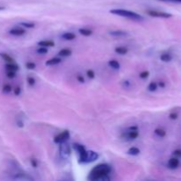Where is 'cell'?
<instances>
[{"mask_svg": "<svg viewBox=\"0 0 181 181\" xmlns=\"http://www.w3.org/2000/svg\"><path fill=\"white\" fill-rule=\"evenodd\" d=\"M111 172V167L108 164H99L95 165L89 173L88 180L90 181L109 180L108 176Z\"/></svg>", "mask_w": 181, "mask_h": 181, "instance_id": "6da1fadb", "label": "cell"}, {"mask_svg": "<svg viewBox=\"0 0 181 181\" xmlns=\"http://www.w3.org/2000/svg\"><path fill=\"white\" fill-rule=\"evenodd\" d=\"M110 12L112 14L118 15L121 17H126V18H128L134 20H142L144 19L140 14L137 13L135 12H133V11L126 10V9H112L110 11Z\"/></svg>", "mask_w": 181, "mask_h": 181, "instance_id": "7a4b0ae2", "label": "cell"}, {"mask_svg": "<svg viewBox=\"0 0 181 181\" xmlns=\"http://www.w3.org/2000/svg\"><path fill=\"white\" fill-rule=\"evenodd\" d=\"M73 147L79 153V163L80 164H85L87 154H88V150L85 148V147L83 145L79 144V143H73Z\"/></svg>", "mask_w": 181, "mask_h": 181, "instance_id": "3957f363", "label": "cell"}, {"mask_svg": "<svg viewBox=\"0 0 181 181\" xmlns=\"http://www.w3.org/2000/svg\"><path fill=\"white\" fill-rule=\"evenodd\" d=\"M71 147L66 141L59 143V154L63 159H67L71 156Z\"/></svg>", "mask_w": 181, "mask_h": 181, "instance_id": "277c9868", "label": "cell"}, {"mask_svg": "<svg viewBox=\"0 0 181 181\" xmlns=\"http://www.w3.org/2000/svg\"><path fill=\"white\" fill-rule=\"evenodd\" d=\"M147 14L150 17L154 18H162V19H170L172 17V14L165 12H161V11H156V10H148L147 11Z\"/></svg>", "mask_w": 181, "mask_h": 181, "instance_id": "5b68a950", "label": "cell"}, {"mask_svg": "<svg viewBox=\"0 0 181 181\" xmlns=\"http://www.w3.org/2000/svg\"><path fill=\"white\" fill-rule=\"evenodd\" d=\"M69 138H70V132L68 130H65L62 133L58 134L57 136H55L53 141L56 144H59V143H62L64 141H67V140Z\"/></svg>", "mask_w": 181, "mask_h": 181, "instance_id": "8992f818", "label": "cell"}, {"mask_svg": "<svg viewBox=\"0 0 181 181\" xmlns=\"http://www.w3.org/2000/svg\"><path fill=\"white\" fill-rule=\"evenodd\" d=\"M140 135L139 134V131L138 130H128L127 132H124L122 134H121V138L122 139H125V140H134L137 139Z\"/></svg>", "mask_w": 181, "mask_h": 181, "instance_id": "52a82bcc", "label": "cell"}, {"mask_svg": "<svg viewBox=\"0 0 181 181\" xmlns=\"http://www.w3.org/2000/svg\"><path fill=\"white\" fill-rule=\"evenodd\" d=\"M99 157L98 153L93 151V150H88V154H87V157H86V161L85 164H89V163H93L94 161H96Z\"/></svg>", "mask_w": 181, "mask_h": 181, "instance_id": "ba28073f", "label": "cell"}, {"mask_svg": "<svg viewBox=\"0 0 181 181\" xmlns=\"http://www.w3.org/2000/svg\"><path fill=\"white\" fill-rule=\"evenodd\" d=\"M167 165H168V167H169L170 169L175 170V169H177V168L180 166V160H179L177 157H172V158L168 161Z\"/></svg>", "mask_w": 181, "mask_h": 181, "instance_id": "9c48e42d", "label": "cell"}, {"mask_svg": "<svg viewBox=\"0 0 181 181\" xmlns=\"http://www.w3.org/2000/svg\"><path fill=\"white\" fill-rule=\"evenodd\" d=\"M10 35L12 36H23L25 35L26 33V30L21 28H12L10 31H9Z\"/></svg>", "mask_w": 181, "mask_h": 181, "instance_id": "30bf717a", "label": "cell"}, {"mask_svg": "<svg viewBox=\"0 0 181 181\" xmlns=\"http://www.w3.org/2000/svg\"><path fill=\"white\" fill-rule=\"evenodd\" d=\"M14 180H34V179L25 173H17L15 176L12 177Z\"/></svg>", "mask_w": 181, "mask_h": 181, "instance_id": "8fae6325", "label": "cell"}, {"mask_svg": "<svg viewBox=\"0 0 181 181\" xmlns=\"http://www.w3.org/2000/svg\"><path fill=\"white\" fill-rule=\"evenodd\" d=\"M62 62V59L60 57H52L45 62L46 65H56Z\"/></svg>", "mask_w": 181, "mask_h": 181, "instance_id": "7c38bea8", "label": "cell"}, {"mask_svg": "<svg viewBox=\"0 0 181 181\" xmlns=\"http://www.w3.org/2000/svg\"><path fill=\"white\" fill-rule=\"evenodd\" d=\"M110 35L112 36H116V37H124V36H126L128 34L122 30H115V31H110Z\"/></svg>", "mask_w": 181, "mask_h": 181, "instance_id": "4fadbf2b", "label": "cell"}, {"mask_svg": "<svg viewBox=\"0 0 181 181\" xmlns=\"http://www.w3.org/2000/svg\"><path fill=\"white\" fill-rule=\"evenodd\" d=\"M5 68L7 71H13V72H17L19 69H20V66L15 64L14 62L13 63H7L5 65Z\"/></svg>", "mask_w": 181, "mask_h": 181, "instance_id": "5bb4252c", "label": "cell"}, {"mask_svg": "<svg viewBox=\"0 0 181 181\" xmlns=\"http://www.w3.org/2000/svg\"><path fill=\"white\" fill-rule=\"evenodd\" d=\"M37 44H38V46H41V47L50 48V47H54L55 46V43L53 41H50V40H44V41L39 42Z\"/></svg>", "mask_w": 181, "mask_h": 181, "instance_id": "9a60e30c", "label": "cell"}, {"mask_svg": "<svg viewBox=\"0 0 181 181\" xmlns=\"http://www.w3.org/2000/svg\"><path fill=\"white\" fill-rule=\"evenodd\" d=\"M62 38L66 40V41H72V40H74L76 38V35L74 33H72V32H67V33H65L62 35Z\"/></svg>", "mask_w": 181, "mask_h": 181, "instance_id": "2e32d148", "label": "cell"}, {"mask_svg": "<svg viewBox=\"0 0 181 181\" xmlns=\"http://www.w3.org/2000/svg\"><path fill=\"white\" fill-rule=\"evenodd\" d=\"M114 50H115V52H116L117 54H119V55H126V54H127V52H128V49L126 48V47H123V46L116 47Z\"/></svg>", "mask_w": 181, "mask_h": 181, "instance_id": "e0dca14e", "label": "cell"}, {"mask_svg": "<svg viewBox=\"0 0 181 181\" xmlns=\"http://www.w3.org/2000/svg\"><path fill=\"white\" fill-rule=\"evenodd\" d=\"M72 49H67V48H65V49H62L59 50L58 52V55L61 56V57H69L72 55Z\"/></svg>", "mask_w": 181, "mask_h": 181, "instance_id": "ac0fdd59", "label": "cell"}, {"mask_svg": "<svg viewBox=\"0 0 181 181\" xmlns=\"http://www.w3.org/2000/svg\"><path fill=\"white\" fill-rule=\"evenodd\" d=\"M160 59H161V61L165 62V63L171 62L172 60V56L171 54H169V53H163L160 56Z\"/></svg>", "mask_w": 181, "mask_h": 181, "instance_id": "d6986e66", "label": "cell"}, {"mask_svg": "<svg viewBox=\"0 0 181 181\" xmlns=\"http://www.w3.org/2000/svg\"><path fill=\"white\" fill-rule=\"evenodd\" d=\"M108 65H109L110 67H111V68H113V69H115V70H118V69L120 68V64H119L117 60H115V59L110 60V61L108 62Z\"/></svg>", "mask_w": 181, "mask_h": 181, "instance_id": "ffe728a7", "label": "cell"}, {"mask_svg": "<svg viewBox=\"0 0 181 181\" xmlns=\"http://www.w3.org/2000/svg\"><path fill=\"white\" fill-rule=\"evenodd\" d=\"M140 153V150L137 147H132L127 150V154L130 156H138Z\"/></svg>", "mask_w": 181, "mask_h": 181, "instance_id": "44dd1931", "label": "cell"}, {"mask_svg": "<svg viewBox=\"0 0 181 181\" xmlns=\"http://www.w3.org/2000/svg\"><path fill=\"white\" fill-rule=\"evenodd\" d=\"M0 57H1L6 63H13V62H14V59H13L11 56H9L8 54H6V53H0Z\"/></svg>", "mask_w": 181, "mask_h": 181, "instance_id": "7402d4cb", "label": "cell"}, {"mask_svg": "<svg viewBox=\"0 0 181 181\" xmlns=\"http://www.w3.org/2000/svg\"><path fill=\"white\" fill-rule=\"evenodd\" d=\"M155 134L158 136V137H160V138H164V137L166 136V131L164 129L159 127V128L155 129Z\"/></svg>", "mask_w": 181, "mask_h": 181, "instance_id": "603a6c76", "label": "cell"}, {"mask_svg": "<svg viewBox=\"0 0 181 181\" xmlns=\"http://www.w3.org/2000/svg\"><path fill=\"white\" fill-rule=\"evenodd\" d=\"M79 33L84 36H90L93 34V31L89 29V28H80L79 29Z\"/></svg>", "mask_w": 181, "mask_h": 181, "instance_id": "cb8c5ba5", "label": "cell"}, {"mask_svg": "<svg viewBox=\"0 0 181 181\" xmlns=\"http://www.w3.org/2000/svg\"><path fill=\"white\" fill-rule=\"evenodd\" d=\"M157 88H158V85H157V83L155 82V81H151V82L148 84V91H150V92H155V91H156Z\"/></svg>", "mask_w": 181, "mask_h": 181, "instance_id": "d4e9b609", "label": "cell"}, {"mask_svg": "<svg viewBox=\"0 0 181 181\" xmlns=\"http://www.w3.org/2000/svg\"><path fill=\"white\" fill-rule=\"evenodd\" d=\"M36 52L40 55H45L46 53L48 52V49L46 47H41L39 46V48L36 49Z\"/></svg>", "mask_w": 181, "mask_h": 181, "instance_id": "484cf974", "label": "cell"}, {"mask_svg": "<svg viewBox=\"0 0 181 181\" xmlns=\"http://www.w3.org/2000/svg\"><path fill=\"white\" fill-rule=\"evenodd\" d=\"M12 86H11L10 84H5V85H4V87H3V92H4V93L8 94V93H10V92H12Z\"/></svg>", "mask_w": 181, "mask_h": 181, "instance_id": "4316f807", "label": "cell"}, {"mask_svg": "<svg viewBox=\"0 0 181 181\" xmlns=\"http://www.w3.org/2000/svg\"><path fill=\"white\" fill-rule=\"evenodd\" d=\"M20 26H22L24 28H35V24L34 23H30V22H21Z\"/></svg>", "mask_w": 181, "mask_h": 181, "instance_id": "83f0119b", "label": "cell"}, {"mask_svg": "<svg viewBox=\"0 0 181 181\" xmlns=\"http://www.w3.org/2000/svg\"><path fill=\"white\" fill-rule=\"evenodd\" d=\"M140 79H142V80H145V79H147L148 76H149V72L148 71H142L140 73Z\"/></svg>", "mask_w": 181, "mask_h": 181, "instance_id": "f1b7e54d", "label": "cell"}, {"mask_svg": "<svg viewBox=\"0 0 181 181\" xmlns=\"http://www.w3.org/2000/svg\"><path fill=\"white\" fill-rule=\"evenodd\" d=\"M86 74H87V76H88L89 79H94V77H95V73H94V72L92 69H89V70L87 71Z\"/></svg>", "mask_w": 181, "mask_h": 181, "instance_id": "f546056e", "label": "cell"}, {"mask_svg": "<svg viewBox=\"0 0 181 181\" xmlns=\"http://www.w3.org/2000/svg\"><path fill=\"white\" fill-rule=\"evenodd\" d=\"M26 67H27L28 69H29V70H34V69H36V65L35 63H33V62H28V63L26 64Z\"/></svg>", "mask_w": 181, "mask_h": 181, "instance_id": "4dcf8cb0", "label": "cell"}, {"mask_svg": "<svg viewBox=\"0 0 181 181\" xmlns=\"http://www.w3.org/2000/svg\"><path fill=\"white\" fill-rule=\"evenodd\" d=\"M6 75L9 79H13L16 77V72H13V71H7L6 73Z\"/></svg>", "mask_w": 181, "mask_h": 181, "instance_id": "1f68e13d", "label": "cell"}, {"mask_svg": "<svg viewBox=\"0 0 181 181\" xmlns=\"http://www.w3.org/2000/svg\"><path fill=\"white\" fill-rule=\"evenodd\" d=\"M27 81H28V83L29 86H34L36 84V80L33 77H28Z\"/></svg>", "mask_w": 181, "mask_h": 181, "instance_id": "d6a6232c", "label": "cell"}, {"mask_svg": "<svg viewBox=\"0 0 181 181\" xmlns=\"http://www.w3.org/2000/svg\"><path fill=\"white\" fill-rule=\"evenodd\" d=\"M169 118H170V119H172V120H176V119L179 118V115H178L177 112H172V113L169 115Z\"/></svg>", "mask_w": 181, "mask_h": 181, "instance_id": "836d02e7", "label": "cell"}, {"mask_svg": "<svg viewBox=\"0 0 181 181\" xmlns=\"http://www.w3.org/2000/svg\"><path fill=\"white\" fill-rule=\"evenodd\" d=\"M76 79H77V81H78L79 82H81V83H84V82H85L84 77H83L82 75H81V74H78L77 77H76Z\"/></svg>", "mask_w": 181, "mask_h": 181, "instance_id": "e575fe53", "label": "cell"}, {"mask_svg": "<svg viewBox=\"0 0 181 181\" xmlns=\"http://www.w3.org/2000/svg\"><path fill=\"white\" fill-rule=\"evenodd\" d=\"M13 93H14L15 95H20V93H21V89H20V87H16V88L13 89Z\"/></svg>", "mask_w": 181, "mask_h": 181, "instance_id": "d590c367", "label": "cell"}, {"mask_svg": "<svg viewBox=\"0 0 181 181\" xmlns=\"http://www.w3.org/2000/svg\"><path fill=\"white\" fill-rule=\"evenodd\" d=\"M30 162H31V165L34 167V168H36L37 166H38V163H37V160L36 159H31L30 160Z\"/></svg>", "mask_w": 181, "mask_h": 181, "instance_id": "8d00e7d4", "label": "cell"}, {"mask_svg": "<svg viewBox=\"0 0 181 181\" xmlns=\"http://www.w3.org/2000/svg\"><path fill=\"white\" fill-rule=\"evenodd\" d=\"M173 156L176 157H181V149H176L173 151Z\"/></svg>", "mask_w": 181, "mask_h": 181, "instance_id": "74e56055", "label": "cell"}, {"mask_svg": "<svg viewBox=\"0 0 181 181\" xmlns=\"http://www.w3.org/2000/svg\"><path fill=\"white\" fill-rule=\"evenodd\" d=\"M157 85H158L160 88H162V89L165 88V83H164V81H159V82L157 83Z\"/></svg>", "mask_w": 181, "mask_h": 181, "instance_id": "f35d334b", "label": "cell"}, {"mask_svg": "<svg viewBox=\"0 0 181 181\" xmlns=\"http://www.w3.org/2000/svg\"><path fill=\"white\" fill-rule=\"evenodd\" d=\"M17 126H18L19 127H23V126H24V123H23L21 120H18V121H17Z\"/></svg>", "mask_w": 181, "mask_h": 181, "instance_id": "ab89813d", "label": "cell"}, {"mask_svg": "<svg viewBox=\"0 0 181 181\" xmlns=\"http://www.w3.org/2000/svg\"><path fill=\"white\" fill-rule=\"evenodd\" d=\"M128 130H131V131H133V130H138V126H130V127H128Z\"/></svg>", "mask_w": 181, "mask_h": 181, "instance_id": "60d3db41", "label": "cell"}, {"mask_svg": "<svg viewBox=\"0 0 181 181\" xmlns=\"http://www.w3.org/2000/svg\"><path fill=\"white\" fill-rule=\"evenodd\" d=\"M163 1H175V2H180V3H181V0H163Z\"/></svg>", "mask_w": 181, "mask_h": 181, "instance_id": "b9f144b4", "label": "cell"}, {"mask_svg": "<svg viewBox=\"0 0 181 181\" xmlns=\"http://www.w3.org/2000/svg\"><path fill=\"white\" fill-rule=\"evenodd\" d=\"M4 7H1V6H0V11H1V10H4Z\"/></svg>", "mask_w": 181, "mask_h": 181, "instance_id": "7bdbcfd3", "label": "cell"}]
</instances>
